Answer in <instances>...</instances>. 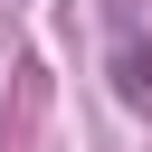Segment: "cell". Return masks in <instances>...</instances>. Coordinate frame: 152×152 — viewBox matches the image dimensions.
I'll list each match as a JSON object with an SVG mask.
<instances>
[{"label":"cell","instance_id":"obj_1","mask_svg":"<svg viewBox=\"0 0 152 152\" xmlns=\"http://www.w3.org/2000/svg\"><path fill=\"white\" fill-rule=\"evenodd\" d=\"M114 95H124L133 114H152V48H142L133 10H114Z\"/></svg>","mask_w":152,"mask_h":152}]
</instances>
